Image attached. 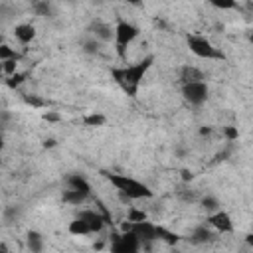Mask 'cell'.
<instances>
[{
	"label": "cell",
	"instance_id": "cell-15",
	"mask_svg": "<svg viewBox=\"0 0 253 253\" xmlns=\"http://www.w3.org/2000/svg\"><path fill=\"white\" fill-rule=\"evenodd\" d=\"M26 245H28V249H30L32 253L43 251V237H42V233L30 229V231L26 233Z\"/></svg>",
	"mask_w": 253,
	"mask_h": 253
},
{
	"label": "cell",
	"instance_id": "cell-28",
	"mask_svg": "<svg viewBox=\"0 0 253 253\" xmlns=\"http://www.w3.org/2000/svg\"><path fill=\"white\" fill-rule=\"evenodd\" d=\"M2 67H4V75H12V73L18 71V59L16 57L14 59H6V61H2Z\"/></svg>",
	"mask_w": 253,
	"mask_h": 253
},
{
	"label": "cell",
	"instance_id": "cell-6",
	"mask_svg": "<svg viewBox=\"0 0 253 253\" xmlns=\"http://www.w3.org/2000/svg\"><path fill=\"white\" fill-rule=\"evenodd\" d=\"M142 245L138 241V237L132 233V229L128 231H121L119 235H115V239L111 241V251L113 253H136L140 251Z\"/></svg>",
	"mask_w": 253,
	"mask_h": 253
},
{
	"label": "cell",
	"instance_id": "cell-23",
	"mask_svg": "<svg viewBox=\"0 0 253 253\" xmlns=\"http://www.w3.org/2000/svg\"><path fill=\"white\" fill-rule=\"evenodd\" d=\"M208 4L217 10H235L239 6L237 0H208Z\"/></svg>",
	"mask_w": 253,
	"mask_h": 253
},
{
	"label": "cell",
	"instance_id": "cell-33",
	"mask_svg": "<svg viewBox=\"0 0 253 253\" xmlns=\"http://www.w3.org/2000/svg\"><path fill=\"white\" fill-rule=\"evenodd\" d=\"M182 180H184V182H192V180H194V174H192L190 170H182Z\"/></svg>",
	"mask_w": 253,
	"mask_h": 253
},
{
	"label": "cell",
	"instance_id": "cell-27",
	"mask_svg": "<svg viewBox=\"0 0 253 253\" xmlns=\"http://www.w3.org/2000/svg\"><path fill=\"white\" fill-rule=\"evenodd\" d=\"M99 45H101V42H99V40H95V38L91 36L89 40H85V42H83V51L93 55V53H97V51H99Z\"/></svg>",
	"mask_w": 253,
	"mask_h": 253
},
{
	"label": "cell",
	"instance_id": "cell-14",
	"mask_svg": "<svg viewBox=\"0 0 253 253\" xmlns=\"http://www.w3.org/2000/svg\"><path fill=\"white\" fill-rule=\"evenodd\" d=\"M213 237V229L208 225V223H202V225H198V227H194V231H192V243H206V241H210Z\"/></svg>",
	"mask_w": 253,
	"mask_h": 253
},
{
	"label": "cell",
	"instance_id": "cell-34",
	"mask_svg": "<svg viewBox=\"0 0 253 253\" xmlns=\"http://www.w3.org/2000/svg\"><path fill=\"white\" fill-rule=\"evenodd\" d=\"M200 134H202V136H210V134H211V128H210V126H202V128H200Z\"/></svg>",
	"mask_w": 253,
	"mask_h": 253
},
{
	"label": "cell",
	"instance_id": "cell-25",
	"mask_svg": "<svg viewBox=\"0 0 253 253\" xmlns=\"http://www.w3.org/2000/svg\"><path fill=\"white\" fill-rule=\"evenodd\" d=\"M126 219H128L130 223H134V221H142V219H148V217H146V211H142V210L130 206V208H128V213H126Z\"/></svg>",
	"mask_w": 253,
	"mask_h": 253
},
{
	"label": "cell",
	"instance_id": "cell-17",
	"mask_svg": "<svg viewBox=\"0 0 253 253\" xmlns=\"http://www.w3.org/2000/svg\"><path fill=\"white\" fill-rule=\"evenodd\" d=\"M69 233L71 235H91V227H89V223L85 221V219H81V217H75L73 221H69Z\"/></svg>",
	"mask_w": 253,
	"mask_h": 253
},
{
	"label": "cell",
	"instance_id": "cell-39",
	"mask_svg": "<svg viewBox=\"0 0 253 253\" xmlns=\"http://www.w3.org/2000/svg\"><path fill=\"white\" fill-rule=\"evenodd\" d=\"M0 162H2V158H0Z\"/></svg>",
	"mask_w": 253,
	"mask_h": 253
},
{
	"label": "cell",
	"instance_id": "cell-5",
	"mask_svg": "<svg viewBox=\"0 0 253 253\" xmlns=\"http://www.w3.org/2000/svg\"><path fill=\"white\" fill-rule=\"evenodd\" d=\"M210 97V87L206 81H194L182 85V99L190 107H202Z\"/></svg>",
	"mask_w": 253,
	"mask_h": 253
},
{
	"label": "cell",
	"instance_id": "cell-10",
	"mask_svg": "<svg viewBox=\"0 0 253 253\" xmlns=\"http://www.w3.org/2000/svg\"><path fill=\"white\" fill-rule=\"evenodd\" d=\"M89 34L95 40H99L101 43L103 42H111L113 40V26L107 24V22H103V20H93L89 24Z\"/></svg>",
	"mask_w": 253,
	"mask_h": 253
},
{
	"label": "cell",
	"instance_id": "cell-4",
	"mask_svg": "<svg viewBox=\"0 0 253 253\" xmlns=\"http://www.w3.org/2000/svg\"><path fill=\"white\" fill-rule=\"evenodd\" d=\"M186 45H188V49H190L196 57H200V59H223V57H225V55H223L206 36H202V34H194V32L186 34Z\"/></svg>",
	"mask_w": 253,
	"mask_h": 253
},
{
	"label": "cell",
	"instance_id": "cell-8",
	"mask_svg": "<svg viewBox=\"0 0 253 253\" xmlns=\"http://www.w3.org/2000/svg\"><path fill=\"white\" fill-rule=\"evenodd\" d=\"M130 229H132V233L138 237V241H140L142 247H146V245H150L152 241H156V223H152V221H148V219L134 221Z\"/></svg>",
	"mask_w": 253,
	"mask_h": 253
},
{
	"label": "cell",
	"instance_id": "cell-16",
	"mask_svg": "<svg viewBox=\"0 0 253 253\" xmlns=\"http://www.w3.org/2000/svg\"><path fill=\"white\" fill-rule=\"evenodd\" d=\"M87 198H89V196H85L83 192L73 190V188H67V190L61 194V200H63L65 204H69V206H79V204H83Z\"/></svg>",
	"mask_w": 253,
	"mask_h": 253
},
{
	"label": "cell",
	"instance_id": "cell-13",
	"mask_svg": "<svg viewBox=\"0 0 253 253\" xmlns=\"http://www.w3.org/2000/svg\"><path fill=\"white\" fill-rule=\"evenodd\" d=\"M65 184H67V188H73V190L83 192L85 196H91V184H89V180H87L85 176H81V174H69V176L65 178Z\"/></svg>",
	"mask_w": 253,
	"mask_h": 253
},
{
	"label": "cell",
	"instance_id": "cell-1",
	"mask_svg": "<svg viewBox=\"0 0 253 253\" xmlns=\"http://www.w3.org/2000/svg\"><path fill=\"white\" fill-rule=\"evenodd\" d=\"M152 63H154V55H146L140 61L130 63V65H126V63L125 65H115V67L109 69V73H111L113 81L119 85V89L125 95L136 97V93L140 89V83L144 81V77H146L148 69L152 67Z\"/></svg>",
	"mask_w": 253,
	"mask_h": 253
},
{
	"label": "cell",
	"instance_id": "cell-22",
	"mask_svg": "<svg viewBox=\"0 0 253 253\" xmlns=\"http://www.w3.org/2000/svg\"><path fill=\"white\" fill-rule=\"evenodd\" d=\"M83 123L87 126H103L107 123V117L103 113H89V115L83 117Z\"/></svg>",
	"mask_w": 253,
	"mask_h": 253
},
{
	"label": "cell",
	"instance_id": "cell-3",
	"mask_svg": "<svg viewBox=\"0 0 253 253\" xmlns=\"http://www.w3.org/2000/svg\"><path fill=\"white\" fill-rule=\"evenodd\" d=\"M140 36V28L132 22H126V20H119L113 28V42H115V47H117V55L119 59L123 61L125 55H126V49L128 45Z\"/></svg>",
	"mask_w": 253,
	"mask_h": 253
},
{
	"label": "cell",
	"instance_id": "cell-29",
	"mask_svg": "<svg viewBox=\"0 0 253 253\" xmlns=\"http://www.w3.org/2000/svg\"><path fill=\"white\" fill-rule=\"evenodd\" d=\"M223 136H225L229 142H233V140L239 138V130H237L235 126H223Z\"/></svg>",
	"mask_w": 253,
	"mask_h": 253
},
{
	"label": "cell",
	"instance_id": "cell-38",
	"mask_svg": "<svg viewBox=\"0 0 253 253\" xmlns=\"http://www.w3.org/2000/svg\"><path fill=\"white\" fill-rule=\"evenodd\" d=\"M0 43H4V36L2 34H0Z\"/></svg>",
	"mask_w": 253,
	"mask_h": 253
},
{
	"label": "cell",
	"instance_id": "cell-36",
	"mask_svg": "<svg viewBox=\"0 0 253 253\" xmlns=\"http://www.w3.org/2000/svg\"><path fill=\"white\" fill-rule=\"evenodd\" d=\"M4 148V132H2V128H0V150Z\"/></svg>",
	"mask_w": 253,
	"mask_h": 253
},
{
	"label": "cell",
	"instance_id": "cell-7",
	"mask_svg": "<svg viewBox=\"0 0 253 253\" xmlns=\"http://www.w3.org/2000/svg\"><path fill=\"white\" fill-rule=\"evenodd\" d=\"M206 223H208L213 231H217V233H233V219H231V215H229L227 211H223L221 208H219L217 211L208 213Z\"/></svg>",
	"mask_w": 253,
	"mask_h": 253
},
{
	"label": "cell",
	"instance_id": "cell-24",
	"mask_svg": "<svg viewBox=\"0 0 253 253\" xmlns=\"http://www.w3.org/2000/svg\"><path fill=\"white\" fill-rule=\"evenodd\" d=\"M24 81H26V73H20V71H16V73L8 75V79H6V85H8L10 89H16V87H20Z\"/></svg>",
	"mask_w": 253,
	"mask_h": 253
},
{
	"label": "cell",
	"instance_id": "cell-18",
	"mask_svg": "<svg viewBox=\"0 0 253 253\" xmlns=\"http://www.w3.org/2000/svg\"><path fill=\"white\" fill-rule=\"evenodd\" d=\"M158 239L164 241V243H168V245H176L180 241V235L174 233V231H170V229H166V227H162V225H156V241Z\"/></svg>",
	"mask_w": 253,
	"mask_h": 253
},
{
	"label": "cell",
	"instance_id": "cell-20",
	"mask_svg": "<svg viewBox=\"0 0 253 253\" xmlns=\"http://www.w3.org/2000/svg\"><path fill=\"white\" fill-rule=\"evenodd\" d=\"M4 221H6V225H12V223H16L18 219H20V215H22V210H20V206H8L6 210H4Z\"/></svg>",
	"mask_w": 253,
	"mask_h": 253
},
{
	"label": "cell",
	"instance_id": "cell-32",
	"mask_svg": "<svg viewBox=\"0 0 253 253\" xmlns=\"http://www.w3.org/2000/svg\"><path fill=\"white\" fill-rule=\"evenodd\" d=\"M43 119L45 121H59V115L53 113V111H47V113H43Z\"/></svg>",
	"mask_w": 253,
	"mask_h": 253
},
{
	"label": "cell",
	"instance_id": "cell-12",
	"mask_svg": "<svg viewBox=\"0 0 253 253\" xmlns=\"http://www.w3.org/2000/svg\"><path fill=\"white\" fill-rule=\"evenodd\" d=\"M180 81H182V85L184 83H194V81H206V75L200 67L186 63V65L180 67Z\"/></svg>",
	"mask_w": 253,
	"mask_h": 253
},
{
	"label": "cell",
	"instance_id": "cell-37",
	"mask_svg": "<svg viewBox=\"0 0 253 253\" xmlns=\"http://www.w3.org/2000/svg\"><path fill=\"white\" fill-rule=\"evenodd\" d=\"M0 77H4V67H2V61H0Z\"/></svg>",
	"mask_w": 253,
	"mask_h": 253
},
{
	"label": "cell",
	"instance_id": "cell-9",
	"mask_svg": "<svg viewBox=\"0 0 253 253\" xmlns=\"http://www.w3.org/2000/svg\"><path fill=\"white\" fill-rule=\"evenodd\" d=\"M77 217H81V219H85L89 223L91 233H99L107 223V215H103L101 211H95V210H81L77 213Z\"/></svg>",
	"mask_w": 253,
	"mask_h": 253
},
{
	"label": "cell",
	"instance_id": "cell-2",
	"mask_svg": "<svg viewBox=\"0 0 253 253\" xmlns=\"http://www.w3.org/2000/svg\"><path fill=\"white\" fill-rule=\"evenodd\" d=\"M103 176L109 180V184L117 190L119 198L123 202H134V200H148L154 196V192L140 180L126 176V174H115V172H103Z\"/></svg>",
	"mask_w": 253,
	"mask_h": 253
},
{
	"label": "cell",
	"instance_id": "cell-21",
	"mask_svg": "<svg viewBox=\"0 0 253 253\" xmlns=\"http://www.w3.org/2000/svg\"><path fill=\"white\" fill-rule=\"evenodd\" d=\"M34 12H36L38 16H42V18H49V16L53 14L49 0H36V2H34Z\"/></svg>",
	"mask_w": 253,
	"mask_h": 253
},
{
	"label": "cell",
	"instance_id": "cell-26",
	"mask_svg": "<svg viewBox=\"0 0 253 253\" xmlns=\"http://www.w3.org/2000/svg\"><path fill=\"white\" fill-rule=\"evenodd\" d=\"M20 59V55L14 51V47H10L8 43H0V61H6V59Z\"/></svg>",
	"mask_w": 253,
	"mask_h": 253
},
{
	"label": "cell",
	"instance_id": "cell-19",
	"mask_svg": "<svg viewBox=\"0 0 253 253\" xmlns=\"http://www.w3.org/2000/svg\"><path fill=\"white\" fill-rule=\"evenodd\" d=\"M200 206H202V210H204L206 213L217 211V210L221 208L219 200H217L215 196H211V194H206V196H202V198H200Z\"/></svg>",
	"mask_w": 253,
	"mask_h": 253
},
{
	"label": "cell",
	"instance_id": "cell-35",
	"mask_svg": "<svg viewBox=\"0 0 253 253\" xmlns=\"http://www.w3.org/2000/svg\"><path fill=\"white\" fill-rule=\"evenodd\" d=\"M43 146L45 148H51V146H55V140L53 138H47V140H43Z\"/></svg>",
	"mask_w": 253,
	"mask_h": 253
},
{
	"label": "cell",
	"instance_id": "cell-31",
	"mask_svg": "<svg viewBox=\"0 0 253 253\" xmlns=\"http://www.w3.org/2000/svg\"><path fill=\"white\" fill-rule=\"evenodd\" d=\"M121 2L128 4V6H132V8H142V6H144V0H121Z\"/></svg>",
	"mask_w": 253,
	"mask_h": 253
},
{
	"label": "cell",
	"instance_id": "cell-30",
	"mask_svg": "<svg viewBox=\"0 0 253 253\" xmlns=\"http://www.w3.org/2000/svg\"><path fill=\"white\" fill-rule=\"evenodd\" d=\"M24 101H26L28 105H32V107H38V109L47 105L43 99H40V97H36V95H32V97H30V95H26V97H24Z\"/></svg>",
	"mask_w": 253,
	"mask_h": 253
},
{
	"label": "cell",
	"instance_id": "cell-11",
	"mask_svg": "<svg viewBox=\"0 0 253 253\" xmlns=\"http://www.w3.org/2000/svg\"><path fill=\"white\" fill-rule=\"evenodd\" d=\"M14 38L22 43V45H28L34 38H36V28L28 22H22V24H16L14 26Z\"/></svg>",
	"mask_w": 253,
	"mask_h": 253
}]
</instances>
